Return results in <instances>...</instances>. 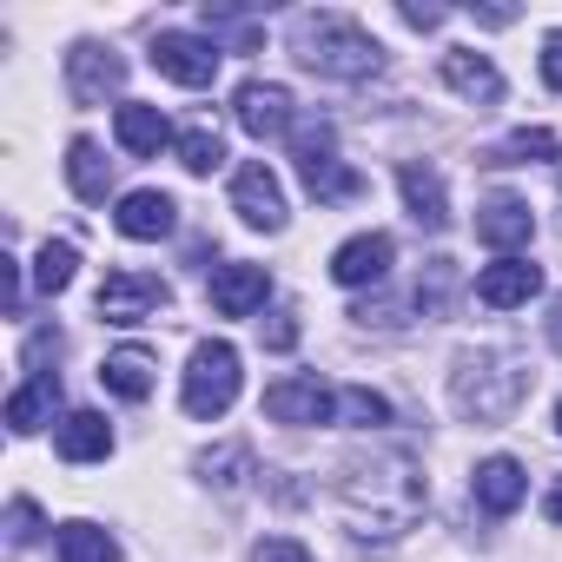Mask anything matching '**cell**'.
<instances>
[{"mask_svg": "<svg viewBox=\"0 0 562 562\" xmlns=\"http://www.w3.org/2000/svg\"><path fill=\"white\" fill-rule=\"evenodd\" d=\"M397 186H404V205H411V218H417L424 232H443V225H450V192H443V172H437V166L411 159V166L397 172Z\"/></svg>", "mask_w": 562, "mask_h": 562, "instance_id": "e0dca14e", "label": "cell"}, {"mask_svg": "<svg viewBox=\"0 0 562 562\" xmlns=\"http://www.w3.org/2000/svg\"><path fill=\"white\" fill-rule=\"evenodd\" d=\"M542 80H549V87L562 93V27H555V34L542 41Z\"/></svg>", "mask_w": 562, "mask_h": 562, "instance_id": "d590c367", "label": "cell"}, {"mask_svg": "<svg viewBox=\"0 0 562 562\" xmlns=\"http://www.w3.org/2000/svg\"><path fill=\"white\" fill-rule=\"evenodd\" d=\"M536 159H555V133L549 126H522V133H509L503 146L483 153V166H536Z\"/></svg>", "mask_w": 562, "mask_h": 562, "instance_id": "4316f807", "label": "cell"}, {"mask_svg": "<svg viewBox=\"0 0 562 562\" xmlns=\"http://www.w3.org/2000/svg\"><path fill=\"white\" fill-rule=\"evenodd\" d=\"M251 562H312V549L292 542V536H265V542L251 549Z\"/></svg>", "mask_w": 562, "mask_h": 562, "instance_id": "836d02e7", "label": "cell"}, {"mask_svg": "<svg viewBox=\"0 0 562 562\" xmlns=\"http://www.w3.org/2000/svg\"><path fill=\"white\" fill-rule=\"evenodd\" d=\"M93 305H100L106 325H146L153 312L172 305V285H166V278H153V271H106V285H100Z\"/></svg>", "mask_w": 562, "mask_h": 562, "instance_id": "8992f818", "label": "cell"}, {"mask_svg": "<svg viewBox=\"0 0 562 562\" xmlns=\"http://www.w3.org/2000/svg\"><path fill=\"white\" fill-rule=\"evenodd\" d=\"M443 87H450V93H463L470 106H496V100H503V74H496L483 54H470V47L443 54Z\"/></svg>", "mask_w": 562, "mask_h": 562, "instance_id": "ffe728a7", "label": "cell"}, {"mask_svg": "<svg viewBox=\"0 0 562 562\" xmlns=\"http://www.w3.org/2000/svg\"><path fill=\"white\" fill-rule=\"evenodd\" d=\"M0 278H8V312L21 318V258H0Z\"/></svg>", "mask_w": 562, "mask_h": 562, "instance_id": "74e56055", "label": "cell"}, {"mask_svg": "<svg viewBox=\"0 0 562 562\" xmlns=\"http://www.w3.org/2000/svg\"><path fill=\"white\" fill-rule=\"evenodd\" d=\"M529 232H536V212H529V199H516V192H496V199H483V212H476V238H483V245H496V251H516V245H529Z\"/></svg>", "mask_w": 562, "mask_h": 562, "instance_id": "9a60e30c", "label": "cell"}, {"mask_svg": "<svg viewBox=\"0 0 562 562\" xmlns=\"http://www.w3.org/2000/svg\"><path fill=\"white\" fill-rule=\"evenodd\" d=\"M54 450H60L67 463H100V457L113 450V424H106L100 411H67L60 430H54Z\"/></svg>", "mask_w": 562, "mask_h": 562, "instance_id": "44dd1931", "label": "cell"}, {"mask_svg": "<svg viewBox=\"0 0 562 562\" xmlns=\"http://www.w3.org/2000/svg\"><path fill=\"white\" fill-rule=\"evenodd\" d=\"M338 503H345V522H351L358 542H397L404 529H417V516L430 503L424 457L417 450H397V443L345 457Z\"/></svg>", "mask_w": 562, "mask_h": 562, "instance_id": "6da1fadb", "label": "cell"}, {"mask_svg": "<svg viewBox=\"0 0 562 562\" xmlns=\"http://www.w3.org/2000/svg\"><path fill=\"white\" fill-rule=\"evenodd\" d=\"M450 292H457V265H450V258H430V271L417 278V312H424V318H443Z\"/></svg>", "mask_w": 562, "mask_h": 562, "instance_id": "f546056e", "label": "cell"}, {"mask_svg": "<svg viewBox=\"0 0 562 562\" xmlns=\"http://www.w3.org/2000/svg\"><path fill=\"white\" fill-rule=\"evenodd\" d=\"M476 21H483V27H509V21H516V8H483Z\"/></svg>", "mask_w": 562, "mask_h": 562, "instance_id": "ab89813d", "label": "cell"}, {"mask_svg": "<svg viewBox=\"0 0 562 562\" xmlns=\"http://www.w3.org/2000/svg\"><path fill=\"white\" fill-rule=\"evenodd\" d=\"M536 371L522 358H503V351H463L457 371H450V397L470 424H503L516 417V404L529 397Z\"/></svg>", "mask_w": 562, "mask_h": 562, "instance_id": "3957f363", "label": "cell"}, {"mask_svg": "<svg viewBox=\"0 0 562 562\" xmlns=\"http://www.w3.org/2000/svg\"><path fill=\"white\" fill-rule=\"evenodd\" d=\"M199 476H205L212 490L238 496V490L258 476V463H251V450H245V443H218V450H205V457H199Z\"/></svg>", "mask_w": 562, "mask_h": 562, "instance_id": "d4e9b609", "label": "cell"}, {"mask_svg": "<svg viewBox=\"0 0 562 562\" xmlns=\"http://www.w3.org/2000/svg\"><path fill=\"white\" fill-rule=\"evenodd\" d=\"M120 87H126V60L113 47L80 41L67 54V93H74V106H106V93H120Z\"/></svg>", "mask_w": 562, "mask_h": 562, "instance_id": "ba28073f", "label": "cell"}, {"mask_svg": "<svg viewBox=\"0 0 562 562\" xmlns=\"http://www.w3.org/2000/svg\"><path fill=\"white\" fill-rule=\"evenodd\" d=\"M542 516H549V522H562V476L549 483V496H542Z\"/></svg>", "mask_w": 562, "mask_h": 562, "instance_id": "f35d334b", "label": "cell"}, {"mask_svg": "<svg viewBox=\"0 0 562 562\" xmlns=\"http://www.w3.org/2000/svg\"><path fill=\"white\" fill-rule=\"evenodd\" d=\"M391 265H397V238L391 232H358V238H345L338 251H331V278L338 285H384L391 278Z\"/></svg>", "mask_w": 562, "mask_h": 562, "instance_id": "9c48e42d", "label": "cell"}, {"mask_svg": "<svg viewBox=\"0 0 562 562\" xmlns=\"http://www.w3.org/2000/svg\"><path fill=\"white\" fill-rule=\"evenodd\" d=\"M292 54L325 80H378L384 74V47L351 14H299L292 21Z\"/></svg>", "mask_w": 562, "mask_h": 562, "instance_id": "7a4b0ae2", "label": "cell"}, {"mask_svg": "<svg viewBox=\"0 0 562 562\" xmlns=\"http://www.w3.org/2000/svg\"><path fill=\"white\" fill-rule=\"evenodd\" d=\"M549 345L562 351V299H555V312H549Z\"/></svg>", "mask_w": 562, "mask_h": 562, "instance_id": "60d3db41", "label": "cell"}, {"mask_svg": "<svg viewBox=\"0 0 562 562\" xmlns=\"http://www.w3.org/2000/svg\"><path fill=\"white\" fill-rule=\"evenodd\" d=\"M54 411H60V378H54V371L27 378V384L8 397V424H14V437H34V430H41Z\"/></svg>", "mask_w": 562, "mask_h": 562, "instance_id": "cb8c5ba5", "label": "cell"}, {"mask_svg": "<svg viewBox=\"0 0 562 562\" xmlns=\"http://www.w3.org/2000/svg\"><path fill=\"white\" fill-rule=\"evenodd\" d=\"M258 345H265V351H292V345H299V312H271V318L258 325Z\"/></svg>", "mask_w": 562, "mask_h": 562, "instance_id": "1f68e13d", "label": "cell"}, {"mask_svg": "<svg viewBox=\"0 0 562 562\" xmlns=\"http://www.w3.org/2000/svg\"><path fill=\"white\" fill-rule=\"evenodd\" d=\"M238 384H245V371H238V351L225 345V338H205V345H192V364H186V417H199V424H212V417H225L232 404H238Z\"/></svg>", "mask_w": 562, "mask_h": 562, "instance_id": "277c9868", "label": "cell"}, {"mask_svg": "<svg viewBox=\"0 0 562 562\" xmlns=\"http://www.w3.org/2000/svg\"><path fill=\"white\" fill-rule=\"evenodd\" d=\"M338 417H345V424H358V430H378V424H391V404H384L378 391L351 384V391H338Z\"/></svg>", "mask_w": 562, "mask_h": 562, "instance_id": "4dcf8cb0", "label": "cell"}, {"mask_svg": "<svg viewBox=\"0 0 562 562\" xmlns=\"http://www.w3.org/2000/svg\"><path fill=\"white\" fill-rule=\"evenodd\" d=\"M232 212H238L251 232H278V225H285V186H278V172H271L265 159L238 166V179H232Z\"/></svg>", "mask_w": 562, "mask_h": 562, "instance_id": "52a82bcc", "label": "cell"}, {"mask_svg": "<svg viewBox=\"0 0 562 562\" xmlns=\"http://www.w3.org/2000/svg\"><path fill=\"white\" fill-rule=\"evenodd\" d=\"M218 41H199V34H159L153 41V67L179 87H212L218 80Z\"/></svg>", "mask_w": 562, "mask_h": 562, "instance_id": "8fae6325", "label": "cell"}, {"mask_svg": "<svg viewBox=\"0 0 562 562\" xmlns=\"http://www.w3.org/2000/svg\"><path fill=\"white\" fill-rule=\"evenodd\" d=\"M397 14H404V27H417V34H424V27H443V21H450L443 8H397Z\"/></svg>", "mask_w": 562, "mask_h": 562, "instance_id": "8d00e7d4", "label": "cell"}, {"mask_svg": "<svg viewBox=\"0 0 562 562\" xmlns=\"http://www.w3.org/2000/svg\"><path fill=\"white\" fill-rule=\"evenodd\" d=\"M67 186H74L87 205H106V192H113V159H106L100 139H74V146H67Z\"/></svg>", "mask_w": 562, "mask_h": 562, "instance_id": "7402d4cb", "label": "cell"}, {"mask_svg": "<svg viewBox=\"0 0 562 562\" xmlns=\"http://www.w3.org/2000/svg\"><path fill=\"white\" fill-rule=\"evenodd\" d=\"M555 430H562V404H555Z\"/></svg>", "mask_w": 562, "mask_h": 562, "instance_id": "b9f144b4", "label": "cell"}, {"mask_svg": "<svg viewBox=\"0 0 562 562\" xmlns=\"http://www.w3.org/2000/svg\"><path fill=\"white\" fill-rule=\"evenodd\" d=\"M536 292H542V265H529V258H496L476 278V305H490V312H516Z\"/></svg>", "mask_w": 562, "mask_h": 562, "instance_id": "5bb4252c", "label": "cell"}, {"mask_svg": "<svg viewBox=\"0 0 562 562\" xmlns=\"http://www.w3.org/2000/svg\"><path fill=\"white\" fill-rule=\"evenodd\" d=\"M205 299H212L218 318H251V312H265V299H271V271H265V265H218L212 285H205Z\"/></svg>", "mask_w": 562, "mask_h": 562, "instance_id": "4fadbf2b", "label": "cell"}, {"mask_svg": "<svg viewBox=\"0 0 562 562\" xmlns=\"http://www.w3.org/2000/svg\"><path fill=\"white\" fill-rule=\"evenodd\" d=\"M54 555H60V562H120V542H113L100 522H60Z\"/></svg>", "mask_w": 562, "mask_h": 562, "instance_id": "484cf974", "label": "cell"}, {"mask_svg": "<svg viewBox=\"0 0 562 562\" xmlns=\"http://www.w3.org/2000/svg\"><path fill=\"white\" fill-rule=\"evenodd\" d=\"M8 542H14V549L41 542V509H34L27 496H14V509H8Z\"/></svg>", "mask_w": 562, "mask_h": 562, "instance_id": "d6a6232c", "label": "cell"}, {"mask_svg": "<svg viewBox=\"0 0 562 562\" xmlns=\"http://www.w3.org/2000/svg\"><path fill=\"white\" fill-rule=\"evenodd\" d=\"M74 271H80V251H74L67 238H47V245H41V258H34V285L54 299V292H67V285H74Z\"/></svg>", "mask_w": 562, "mask_h": 562, "instance_id": "83f0119b", "label": "cell"}, {"mask_svg": "<svg viewBox=\"0 0 562 562\" xmlns=\"http://www.w3.org/2000/svg\"><path fill=\"white\" fill-rule=\"evenodd\" d=\"M113 133H120V146H126L133 159H159V153L172 146L166 113H159V106H146V100H126V106L113 113Z\"/></svg>", "mask_w": 562, "mask_h": 562, "instance_id": "d6986e66", "label": "cell"}, {"mask_svg": "<svg viewBox=\"0 0 562 562\" xmlns=\"http://www.w3.org/2000/svg\"><path fill=\"white\" fill-rule=\"evenodd\" d=\"M232 113L251 139H285L292 133V93L278 87V80H245L232 93Z\"/></svg>", "mask_w": 562, "mask_h": 562, "instance_id": "7c38bea8", "label": "cell"}, {"mask_svg": "<svg viewBox=\"0 0 562 562\" xmlns=\"http://www.w3.org/2000/svg\"><path fill=\"white\" fill-rule=\"evenodd\" d=\"M470 496H476V509H483V516H509V509L529 496V476H522V463H516V457H490V463H476Z\"/></svg>", "mask_w": 562, "mask_h": 562, "instance_id": "2e32d148", "label": "cell"}, {"mask_svg": "<svg viewBox=\"0 0 562 562\" xmlns=\"http://www.w3.org/2000/svg\"><path fill=\"white\" fill-rule=\"evenodd\" d=\"M47 358H60V331H34V338H27V358H21V364H27V371L41 378V371H47Z\"/></svg>", "mask_w": 562, "mask_h": 562, "instance_id": "e575fe53", "label": "cell"}, {"mask_svg": "<svg viewBox=\"0 0 562 562\" xmlns=\"http://www.w3.org/2000/svg\"><path fill=\"white\" fill-rule=\"evenodd\" d=\"M265 417H271V424H292V430L331 424V417H338V397H331L318 378H278V384L265 391Z\"/></svg>", "mask_w": 562, "mask_h": 562, "instance_id": "30bf717a", "label": "cell"}, {"mask_svg": "<svg viewBox=\"0 0 562 562\" xmlns=\"http://www.w3.org/2000/svg\"><path fill=\"white\" fill-rule=\"evenodd\" d=\"M179 166H186L192 179H212V172L225 166V139H218L212 126H186V133H179Z\"/></svg>", "mask_w": 562, "mask_h": 562, "instance_id": "f1b7e54d", "label": "cell"}, {"mask_svg": "<svg viewBox=\"0 0 562 562\" xmlns=\"http://www.w3.org/2000/svg\"><path fill=\"white\" fill-rule=\"evenodd\" d=\"M100 384H106L113 397H126V404H146L153 384H159V358H153L146 345H120V351L100 364Z\"/></svg>", "mask_w": 562, "mask_h": 562, "instance_id": "ac0fdd59", "label": "cell"}, {"mask_svg": "<svg viewBox=\"0 0 562 562\" xmlns=\"http://www.w3.org/2000/svg\"><path fill=\"white\" fill-rule=\"evenodd\" d=\"M292 139H299L305 192H312L318 205H345V199H358V192H364V172H351V166L338 159V133H331L325 120H318V126H299Z\"/></svg>", "mask_w": 562, "mask_h": 562, "instance_id": "5b68a950", "label": "cell"}, {"mask_svg": "<svg viewBox=\"0 0 562 562\" xmlns=\"http://www.w3.org/2000/svg\"><path fill=\"white\" fill-rule=\"evenodd\" d=\"M113 225H120L126 238H166V232L179 225V205H172L166 192H126L120 212H113Z\"/></svg>", "mask_w": 562, "mask_h": 562, "instance_id": "603a6c76", "label": "cell"}]
</instances>
